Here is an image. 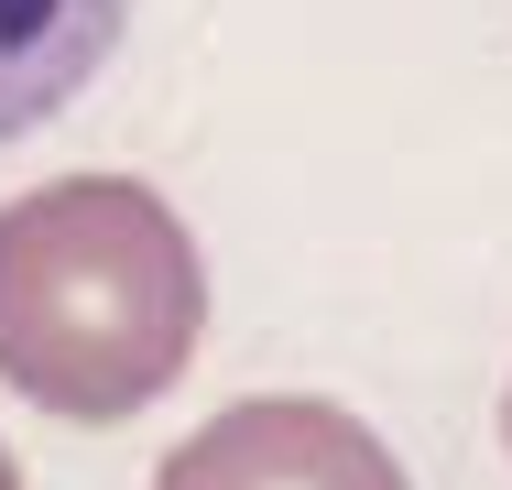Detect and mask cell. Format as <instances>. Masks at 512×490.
I'll use <instances>...</instances> for the list:
<instances>
[{
	"label": "cell",
	"instance_id": "cell-4",
	"mask_svg": "<svg viewBox=\"0 0 512 490\" xmlns=\"http://www.w3.org/2000/svg\"><path fill=\"white\" fill-rule=\"evenodd\" d=\"M0 490H22V469H11V447H0Z\"/></svg>",
	"mask_w": 512,
	"mask_h": 490
},
{
	"label": "cell",
	"instance_id": "cell-1",
	"mask_svg": "<svg viewBox=\"0 0 512 490\" xmlns=\"http://www.w3.org/2000/svg\"><path fill=\"white\" fill-rule=\"evenodd\" d=\"M207 262L131 175H66L0 207V382L66 425H120L186 382Z\"/></svg>",
	"mask_w": 512,
	"mask_h": 490
},
{
	"label": "cell",
	"instance_id": "cell-5",
	"mask_svg": "<svg viewBox=\"0 0 512 490\" xmlns=\"http://www.w3.org/2000/svg\"><path fill=\"white\" fill-rule=\"evenodd\" d=\"M502 447H512V392H502Z\"/></svg>",
	"mask_w": 512,
	"mask_h": 490
},
{
	"label": "cell",
	"instance_id": "cell-3",
	"mask_svg": "<svg viewBox=\"0 0 512 490\" xmlns=\"http://www.w3.org/2000/svg\"><path fill=\"white\" fill-rule=\"evenodd\" d=\"M131 33V0H0V142L44 131Z\"/></svg>",
	"mask_w": 512,
	"mask_h": 490
},
{
	"label": "cell",
	"instance_id": "cell-2",
	"mask_svg": "<svg viewBox=\"0 0 512 490\" xmlns=\"http://www.w3.org/2000/svg\"><path fill=\"white\" fill-rule=\"evenodd\" d=\"M153 490H414V480L349 403L262 392V403L207 414L197 436L153 469Z\"/></svg>",
	"mask_w": 512,
	"mask_h": 490
}]
</instances>
